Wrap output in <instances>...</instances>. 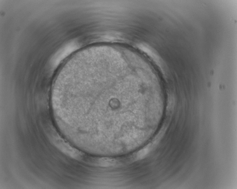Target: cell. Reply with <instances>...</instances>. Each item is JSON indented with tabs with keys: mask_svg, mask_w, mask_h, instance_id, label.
Segmentation results:
<instances>
[{
	"mask_svg": "<svg viewBox=\"0 0 237 189\" xmlns=\"http://www.w3.org/2000/svg\"><path fill=\"white\" fill-rule=\"evenodd\" d=\"M149 149L148 148H143L141 150L137 152L135 156V159L136 160H140L141 159L148 154Z\"/></svg>",
	"mask_w": 237,
	"mask_h": 189,
	"instance_id": "1",
	"label": "cell"
}]
</instances>
